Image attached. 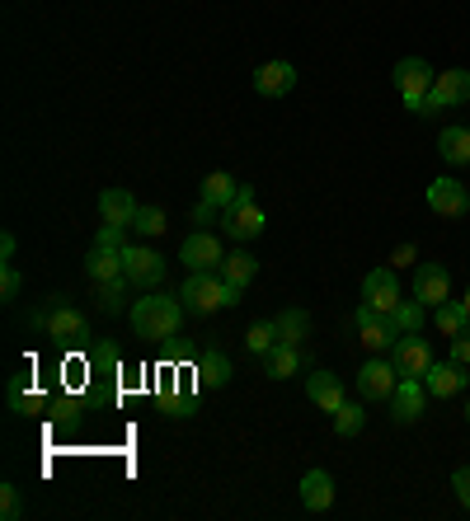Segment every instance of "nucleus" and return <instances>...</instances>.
Listing matches in <instances>:
<instances>
[{"mask_svg": "<svg viewBox=\"0 0 470 521\" xmlns=\"http://www.w3.org/2000/svg\"><path fill=\"white\" fill-rule=\"evenodd\" d=\"M391 362L400 376H423V371L433 367V348H428V338H419V334H400L391 348Z\"/></svg>", "mask_w": 470, "mask_h": 521, "instance_id": "11", "label": "nucleus"}, {"mask_svg": "<svg viewBox=\"0 0 470 521\" xmlns=\"http://www.w3.org/2000/svg\"><path fill=\"white\" fill-rule=\"evenodd\" d=\"M85 273H90V282H113V277H127L123 273V249L94 245L90 254H85Z\"/></svg>", "mask_w": 470, "mask_h": 521, "instance_id": "21", "label": "nucleus"}, {"mask_svg": "<svg viewBox=\"0 0 470 521\" xmlns=\"http://www.w3.org/2000/svg\"><path fill=\"white\" fill-rule=\"evenodd\" d=\"M221 226L231 240H254L259 230H264V212L254 207V193L240 184V193L231 198V207H221Z\"/></svg>", "mask_w": 470, "mask_h": 521, "instance_id": "4", "label": "nucleus"}, {"mask_svg": "<svg viewBox=\"0 0 470 521\" xmlns=\"http://www.w3.org/2000/svg\"><path fill=\"white\" fill-rule=\"evenodd\" d=\"M466 367L461 362H433V367L423 371V385H428V395L433 399H452L456 390H466Z\"/></svg>", "mask_w": 470, "mask_h": 521, "instance_id": "16", "label": "nucleus"}, {"mask_svg": "<svg viewBox=\"0 0 470 521\" xmlns=\"http://www.w3.org/2000/svg\"><path fill=\"white\" fill-rule=\"evenodd\" d=\"M127 277H113V282H94V306L104 315H123V301H127Z\"/></svg>", "mask_w": 470, "mask_h": 521, "instance_id": "27", "label": "nucleus"}, {"mask_svg": "<svg viewBox=\"0 0 470 521\" xmlns=\"http://www.w3.org/2000/svg\"><path fill=\"white\" fill-rule=\"evenodd\" d=\"M438 155L447 165H470V127H442Z\"/></svg>", "mask_w": 470, "mask_h": 521, "instance_id": "25", "label": "nucleus"}, {"mask_svg": "<svg viewBox=\"0 0 470 521\" xmlns=\"http://www.w3.org/2000/svg\"><path fill=\"white\" fill-rule=\"evenodd\" d=\"M273 324H278V343H301V338L311 334V315H306V310H297V306L282 310Z\"/></svg>", "mask_w": 470, "mask_h": 521, "instance_id": "29", "label": "nucleus"}, {"mask_svg": "<svg viewBox=\"0 0 470 521\" xmlns=\"http://www.w3.org/2000/svg\"><path fill=\"white\" fill-rule=\"evenodd\" d=\"M306 395H311L315 409H325V414H339L348 399H344V381L339 376H329V371H315L306 376Z\"/></svg>", "mask_w": 470, "mask_h": 521, "instance_id": "17", "label": "nucleus"}, {"mask_svg": "<svg viewBox=\"0 0 470 521\" xmlns=\"http://www.w3.org/2000/svg\"><path fill=\"white\" fill-rule=\"evenodd\" d=\"M217 273L226 277L231 287H250V282H254V273H259V263H254L250 254H226Z\"/></svg>", "mask_w": 470, "mask_h": 521, "instance_id": "28", "label": "nucleus"}, {"mask_svg": "<svg viewBox=\"0 0 470 521\" xmlns=\"http://www.w3.org/2000/svg\"><path fill=\"white\" fill-rule=\"evenodd\" d=\"M297 371H301L297 343H278L273 353H264V376L268 381H287V376H297Z\"/></svg>", "mask_w": 470, "mask_h": 521, "instance_id": "23", "label": "nucleus"}, {"mask_svg": "<svg viewBox=\"0 0 470 521\" xmlns=\"http://www.w3.org/2000/svg\"><path fill=\"white\" fill-rule=\"evenodd\" d=\"M362 301L381 315H395V306L405 301L400 296V282H395V268H372V273L362 277Z\"/></svg>", "mask_w": 470, "mask_h": 521, "instance_id": "8", "label": "nucleus"}, {"mask_svg": "<svg viewBox=\"0 0 470 521\" xmlns=\"http://www.w3.org/2000/svg\"><path fill=\"white\" fill-rule=\"evenodd\" d=\"M123 230H127V226H113V221H104V226H99V235H94V245H104V249H127Z\"/></svg>", "mask_w": 470, "mask_h": 521, "instance_id": "37", "label": "nucleus"}, {"mask_svg": "<svg viewBox=\"0 0 470 521\" xmlns=\"http://www.w3.org/2000/svg\"><path fill=\"white\" fill-rule=\"evenodd\" d=\"M433 329H438L442 338H456V334H466L470 329V310H466V301H442V306H433Z\"/></svg>", "mask_w": 470, "mask_h": 521, "instance_id": "22", "label": "nucleus"}, {"mask_svg": "<svg viewBox=\"0 0 470 521\" xmlns=\"http://www.w3.org/2000/svg\"><path fill=\"white\" fill-rule=\"evenodd\" d=\"M391 263H395V268H405V263H414V245H395Z\"/></svg>", "mask_w": 470, "mask_h": 521, "instance_id": "42", "label": "nucleus"}, {"mask_svg": "<svg viewBox=\"0 0 470 521\" xmlns=\"http://www.w3.org/2000/svg\"><path fill=\"white\" fill-rule=\"evenodd\" d=\"M132 230H141V235H160V230H165V207H137Z\"/></svg>", "mask_w": 470, "mask_h": 521, "instance_id": "34", "label": "nucleus"}, {"mask_svg": "<svg viewBox=\"0 0 470 521\" xmlns=\"http://www.w3.org/2000/svg\"><path fill=\"white\" fill-rule=\"evenodd\" d=\"M47 338H57V343H85L90 338V320L80 315V310H71L66 301H57L52 296V306H47Z\"/></svg>", "mask_w": 470, "mask_h": 521, "instance_id": "7", "label": "nucleus"}, {"mask_svg": "<svg viewBox=\"0 0 470 521\" xmlns=\"http://www.w3.org/2000/svg\"><path fill=\"white\" fill-rule=\"evenodd\" d=\"M452 489L461 498V507H470V465H456L452 470Z\"/></svg>", "mask_w": 470, "mask_h": 521, "instance_id": "38", "label": "nucleus"}, {"mask_svg": "<svg viewBox=\"0 0 470 521\" xmlns=\"http://www.w3.org/2000/svg\"><path fill=\"white\" fill-rule=\"evenodd\" d=\"M301 507L306 512H329L334 507V479H329V470H306V479H301Z\"/></svg>", "mask_w": 470, "mask_h": 521, "instance_id": "19", "label": "nucleus"}, {"mask_svg": "<svg viewBox=\"0 0 470 521\" xmlns=\"http://www.w3.org/2000/svg\"><path fill=\"white\" fill-rule=\"evenodd\" d=\"M452 362L470 367V329H466V334H456V338H452Z\"/></svg>", "mask_w": 470, "mask_h": 521, "instance_id": "39", "label": "nucleus"}, {"mask_svg": "<svg viewBox=\"0 0 470 521\" xmlns=\"http://www.w3.org/2000/svg\"><path fill=\"white\" fill-rule=\"evenodd\" d=\"M391 80H395V90H400V99H405V108L414 113V108L423 104V94L433 90V80H438V71H433V66L423 62V57H405V62H395Z\"/></svg>", "mask_w": 470, "mask_h": 521, "instance_id": "3", "label": "nucleus"}, {"mask_svg": "<svg viewBox=\"0 0 470 521\" xmlns=\"http://www.w3.org/2000/svg\"><path fill=\"white\" fill-rule=\"evenodd\" d=\"M99 216L113 221V226L132 230V221H137V198H132L127 188H104V193H99Z\"/></svg>", "mask_w": 470, "mask_h": 521, "instance_id": "20", "label": "nucleus"}, {"mask_svg": "<svg viewBox=\"0 0 470 521\" xmlns=\"http://www.w3.org/2000/svg\"><path fill=\"white\" fill-rule=\"evenodd\" d=\"M362 423H367V409H362V404H344V409L334 414V432H339V437H358Z\"/></svg>", "mask_w": 470, "mask_h": 521, "instance_id": "33", "label": "nucleus"}, {"mask_svg": "<svg viewBox=\"0 0 470 521\" xmlns=\"http://www.w3.org/2000/svg\"><path fill=\"white\" fill-rule=\"evenodd\" d=\"M221 212V207H217V202H198V207H193V221H198V226H207V221H212V216H217Z\"/></svg>", "mask_w": 470, "mask_h": 521, "instance_id": "40", "label": "nucleus"}, {"mask_svg": "<svg viewBox=\"0 0 470 521\" xmlns=\"http://www.w3.org/2000/svg\"><path fill=\"white\" fill-rule=\"evenodd\" d=\"M179 259L193 268V273H217L221 259H226V249H221L217 235H207V230H193L184 240V249H179Z\"/></svg>", "mask_w": 470, "mask_h": 521, "instance_id": "9", "label": "nucleus"}, {"mask_svg": "<svg viewBox=\"0 0 470 521\" xmlns=\"http://www.w3.org/2000/svg\"><path fill=\"white\" fill-rule=\"evenodd\" d=\"M466 423H470V404H466Z\"/></svg>", "mask_w": 470, "mask_h": 521, "instance_id": "44", "label": "nucleus"}, {"mask_svg": "<svg viewBox=\"0 0 470 521\" xmlns=\"http://www.w3.org/2000/svg\"><path fill=\"white\" fill-rule=\"evenodd\" d=\"M466 310H470V287H466Z\"/></svg>", "mask_w": 470, "mask_h": 521, "instance_id": "43", "label": "nucleus"}, {"mask_svg": "<svg viewBox=\"0 0 470 521\" xmlns=\"http://www.w3.org/2000/svg\"><path fill=\"white\" fill-rule=\"evenodd\" d=\"M395 385H400V371H395L391 357H367L358 371V395L362 399H391Z\"/></svg>", "mask_w": 470, "mask_h": 521, "instance_id": "6", "label": "nucleus"}, {"mask_svg": "<svg viewBox=\"0 0 470 521\" xmlns=\"http://www.w3.org/2000/svg\"><path fill=\"white\" fill-rule=\"evenodd\" d=\"M245 348H250L254 357H264L278 348V324L268 320V324H250V334H245Z\"/></svg>", "mask_w": 470, "mask_h": 521, "instance_id": "31", "label": "nucleus"}, {"mask_svg": "<svg viewBox=\"0 0 470 521\" xmlns=\"http://www.w3.org/2000/svg\"><path fill=\"white\" fill-rule=\"evenodd\" d=\"M423 404H428V385H423L419 376H400V385H395V395H391L395 423H419Z\"/></svg>", "mask_w": 470, "mask_h": 521, "instance_id": "12", "label": "nucleus"}, {"mask_svg": "<svg viewBox=\"0 0 470 521\" xmlns=\"http://www.w3.org/2000/svg\"><path fill=\"white\" fill-rule=\"evenodd\" d=\"M428 207L438 216H466L470 212V188L456 179H433L428 184Z\"/></svg>", "mask_w": 470, "mask_h": 521, "instance_id": "14", "label": "nucleus"}, {"mask_svg": "<svg viewBox=\"0 0 470 521\" xmlns=\"http://www.w3.org/2000/svg\"><path fill=\"white\" fill-rule=\"evenodd\" d=\"M433 99H438L442 108H461L470 104V71H461V66H452V71H442L438 80H433Z\"/></svg>", "mask_w": 470, "mask_h": 521, "instance_id": "18", "label": "nucleus"}, {"mask_svg": "<svg viewBox=\"0 0 470 521\" xmlns=\"http://www.w3.org/2000/svg\"><path fill=\"white\" fill-rule=\"evenodd\" d=\"M15 249H19L15 230H5V235H0V259H5V263H15Z\"/></svg>", "mask_w": 470, "mask_h": 521, "instance_id": "41", "label": "nucleus"}, {"mask_svg": "<svg viewBox=\"0 0 470 521\" xmlns=\"http://www.w3.org/2000/svg\"><path fill=\"white\" fill-rule=\"evenodd\" d=\"M423 320H428V306H423V301H400V306H395V324H400V334H419Z\"/></svg>", "mask_w": 470, "mask_h": 521, "instance_id": "32", "label": "nucleus"}, {"mask_svg": "<svg viewBox=\"0 0 470 521\" xmlns=\"http://www.w3.org/2000/svg\"><path fill=\"white\" fill-rule=\"evenodd\" d=\"M132 329L141 338H151V343H170L179 334V324H184V306H179V296H165V292H151L132 301Z\"/></svg>", "mask_w": 470, "mask_h": 521, "instance_id": "1", "label": "nucleus"}, {"mask_svg": "<svg viewBox=\"0 0 470 521\" xmlns=\"http://www.w3.org/2000/svg\"><path fill=\"white\" fill-rule=\"evenodd\" d=\"M123 273L132 287H156L160 277H165V259H160L156 249H141V245H127L123 249Z\"/></svg>", "mask_w": 470, "mask_h": 521, "instance_id": "10", "label": "nucleus"}, {"mask_svg": "<svg viewBox=\"0 0 470 521\" xmlns=\"http://www.w3.org/2000/svg\"><path fill=\"white\" fill-rule=\"evenodd\" d=\"M179 301H184L188 310H198V315H212V310L231 306V296H226V277L221 273H193L179 287Z\"/></svg>", "mask_w": 470, "mask_h": 521, "instance_id": "2", "label": "nucleus"}, {"mask_svg": "<svg viewBox=\"0 0 470 521\" xmlns=\"http://www.w3.org/2000/svg\"><path fill=\"white\" fill-rule=\"evenodd\" d=\"M0 517H5V521L24 517V498H19L15 484H0Z\"/></svg>", "mask_w": 470, "mask_h": 521, "instance_id": "35", "label": "nucleus"}, {"mask_svg": "<svg viewBox=\"0 0 470 521\" xmlns=\"http://www.w3.org/2000/svg\"><path fill=\"white\" fill-rule=\"evenodd\" d=\"M452 296V273L442 268V263H423L419 273H414V301H423V306L433 310L442 306Z\"/></svg>", "mask_w": 470, "mask_h": 521, "instance_id": "13", "label": "nucleus"}, {"mask_svg": "<svg viewBox=\"0 0 470 521\" xmlns=\"http://www.w3.org/2000/svg\"><path fill=\"white\" fill-rule=\"evenodd\" d=\"M19 287H24V277H19V268H15V263H5V268H0V296H5V301H15Z\"/></svg>", "mask_w": 470, "mask_h": 521, "instance_id": "36", "label": "nucleus"}, {"mask_svg": "<svg viewBox=\"0 0 470 521\" xmlns=\"http://www.w3.org/2000/svg\"><path fill=\"white\" fill-rule=\"evenodd\" d=\"M235 193H240V184H235L231 174H221V169L203 179V198H207V202H217V207H231Z\"/></svg>", "mask_w": 470, "mask_h": 521, "instance_id": "30", "label": "nucleus"}, {"mask_svg": "<svg viewBox=\"0 0 470 521\" xmlns=\"http://www.w3.org/2000/svg\"><path fill=\"white\" fill-rule=\"evenodd\" d=\"M292 85H297L292 62H264L254 71V94H264V99H282V94H292Z\"/></svg>", "mask_w": 470, "mask_h": 521, "instance_id": "15", "label": "nucleus"}, {"mask_svg": "<svg viewBox=\"0 0 470 521\" xmlns=\"http://www.w3.org/2000/svg\"><path fill=\"white\" fill-rule=\"evenodd\" d=\"M358 334H362V348L391 353L395 338H400V324H395V315H381V310H372L367 301H362L358 306Z\"/></svg>", "mask_w": 470, "mask_h": 521, "instance_id": "5", "label": "nucleus"}, {"mask_svg": "<svg viewBox=\"0 0 470 521\" xmlns=\"http://www.w3.org/2000/svg\"><path fill=\"white\" fill-rule=\"evenodd\" d=\"M198 381L212 385V390L231 385V357L221 353V348H207V353L198 357Z\"/></svg>", "mask_w": 470, "mask_h": 521, "instance_id": "24", "label": "nucleus"}, {"mask_svg": "<svg viewBox=\"0 0 470 521\" xmlns=\"http://www.w3.org/2000/svg\"><path fill=\"white\" fill-rule=\"evenodd\" d=\"M10 409H15V414H24V418L43 409V395L33 390V376H29V371H19L15 381H10Z\"/></svg>", "mask_w": 470, "mask_h": 521, "instance_id": "26", "label": "nucleus"}]
</instances>
